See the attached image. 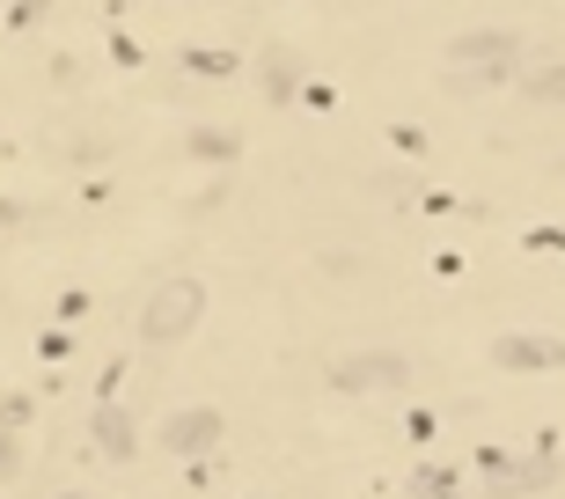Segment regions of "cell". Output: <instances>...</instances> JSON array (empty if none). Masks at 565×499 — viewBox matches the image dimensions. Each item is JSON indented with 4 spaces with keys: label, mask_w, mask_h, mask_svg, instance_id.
<instances>
[{
    "label": "cell",
    "mask_w": 565,
    "mask_h": 499,
    "mask_svg": "<svg viewBox=\"0 0 565 499\" xmlns=\"http://www.w3.org/2000/svg\"><path fill=\"white\" fill-rule=\"evenodd\" d=\"M448 74L470 81V89H499V81H515L521 74V30H499V23L456 30V37H448Z\"/></svg>",
    "instance_id": "obj_1"
},
{
    "label": "cell",
    "mask_w": 565,
    "mask_h": 499,
    "mask_svg": "<svg viewBox=\"0 0 565 499\" xmlns=\"http://www.w3.org/2000/svg\"><path fill=\"white\" fill-rule=\"evenodd\" d=\"M198 316H206V287L176 272V279H162V287L140 301V338H148V346H176V338L198 330Z\"/></svg>",
    "instance_id": "obj_2"
},
{
    "label": "cell",
    "mask_w": 565,
    "mask_h": 499,
    "mask_svg": "<svg viewBox=\"0 0 565 499\" xmlns=\"http://www.w3.org/2000/svg\"><path fill=\"white\" fill-rule=\"evenodd\" d=\"M404 382H412V360H404V352H382V346L331 360V390H338V397H396Z\"/></svg>",
    "instance_id": "obj_3"
},
{
    "label": "cell",
    "mask_w": 565,
    "mask_h": 499,
    "mask_svg": "<svg viewBox=\"0 0 565 499\" xmlns=\"http://www.w3.org/2000/svg\"><path fill=\"white\" fill-rule=\"evenodd\" d=\"M492 360L515 374H551V368H565V338H551V330H499Z\"/></svg>",
    "instance_id": "obj_4"
},
{
    "label": "cell",
    "mask_w": 565,
    "mask_h": 499,
    "mask_svg": "<svg viewBox=\"0 0 565 499\" xmlns=\"http://www.w3.org/2000/svg\"><path fill=\"white\" fill-rule=\"evenodd\" d=\"M485 477L499 499H529V492H551V477H558V463L551 455H521V463H507V449H485Z\"/></svg>",
    "instance_id": "obj_5"
},
{
    "label": "cell",
    "mask_w": 565,
    "mask_h": 499,
    "mask_svg": "<svg viewBox=\"0 0 565 499\" xmlns=\"http://www.w3.org/2000/svg\"><path fill=\"white\" fill-rule=\"evenodd\" d=\"M162 449H170V455L221 449V411H214V404H184V411H170V419H162Z\"/></svg>",
    "instance_id": "obj_6"
},
{
    "label": "cell",
    "mask_w": 565,
    "mask_h": 499,
    "mask_svg": "<svg viewBox=\"0 0 565 499\" xmlns=\"http://www.w3.org/2000/svg\"><path fill=\"white\" fill-rule=\"evenodd\" d=\"M184 154L206 162V170H228V162H243V132H235V125H192V132H184Z\"/></svg>",
    "instance_id": "obj_7"
},
{
    "label": "cell",
    "mask_w": 565,
    "mask_h": 499,
    "mask_svg": "<svg viewBox=\"0 0 565 499\" xmlns=\"http://www.w3.org/2000/svg\"><path fill=\"white\" fill-rule=\"evenodd\" d=\"M96 449H103V463H132V419H125L118 404H96Z\"/></svg>",
    "instance_id": "obj_8"
},
{
    "label": "cell",
    "mask_w": 565,
    "mask_h": 499,
    "mask_svg": "<svg viewBox=\"0 0 565 499\" xmlns=\"http://www.w3.org/2000/svg\"><path fill=\"white\" fill-rule=\"evenodd\" d=\"M521 96L529 103H565V59L558 67H529V74H521Z\"/></svg>",
    "instance_id": "obj_9"
},
{
    "label": "cell",
    "mask_w": 565,
    "mask_h": 499,
    "mask_svg": "<svg viewBox=\"0 0 565 499\" xmlns=\"http://www.w3.org/2000/svg\"><path fill=\"white\" fill-rule=\"evenodd\" d=\"M265 89H272V103H295L301 96V67L287 59V51H272V59H265Z\"/></svg>",
    "instance_id": "obj_10"
},
{
    "label": "cell",
    "mask_w": 565,
    "mask_h": 499,
    "mask_svg": "<svg viewBox=\"0 0 565 499\" xmlns=\"http://www.w3.org/2000/svg\"><path fill=\"white\" fill-rule=\"evenodd\" d=\"M198 74H235V51H192Z\"/></svg>",
    "instance_id": "obj_11"
},
{
    "label": "cell",
    "mask_w": 565,
    "mask_h": 499,
    "mask_svg": "<svg viewBox=\"0 0 565 499\" xmlns=\"http://www.w3.org/2000/svg\"><path fill=\"white\" fill-rule=\"evenodd\" d=\"M15 471H23V449H15V433L0 426V477H15Z\"/></svg>",
    "instance_id": "obj_12"
},
{
    "label": "cell",
    "mask_w": 565,
    "mask_h": 499,
    "mask_svg": "<svg viewBox=\"0 0 565 499\" xmlns=\"http://www.w3.org/2000/svg\"><path fill=\"white\" fill-rule=\"evenodd\" d=\"M15 221H23V206H15V199H0V228H15Z\"/></svg>",
    "instance_id": "obj_13"
},
{
    "label": "cell",
    "mask_w": 565,
    "mask_h": 499,
    "mask_svg": "<svg viewBox=\"0 0 565 499\" xmlns=\"http://www.w3.org/2000/svg\"><path fill=\"white\" fill-rule=\"evenodd\" d=\"M59 499H89V492H59Z\"/></svg>",
    "instance_id": "obj_14"
}]
</instances>
